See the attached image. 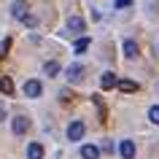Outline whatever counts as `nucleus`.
Wrapping results in <instances>:
<instances>
[{
	"label": "nucleus",
	"instance_id": "obj_1",
	"mask_svg": "<svg viewBox=\"0 0 159 159\" xmlns=\"http://www.w3.org/2000/svg\"><path fill=\"white\" fill-rule=\"evenodd\" d=\"M84 132H86V127H84V121H70L67 124V140H81L84 138Z\"/></svg>",
	"mask_w": 159,
	"mask_h": 159
},
{
	"label": "nucleus",
	"instance_id": "obj_2",
	"mask_svg": "<svg viewBox=\"0 0 159 159\" xmlns=\"http://www.w3.org/2000/svg\"><path fill=\"white\" fill-rule=\"evenodd\" d=\"M11 129H14V135H27V129H30V119L27 116H14V121H11Z\"/></svg>",
	"mask_w": 159,
	"mask_h": 159
},
{
	"label": "nucleus",
	"instance_id": "obj_3",
	"mask_svg": "<svg viewBox=\"0 0 159 159\" xmlns=\"http://www.w3.org/2000/svg\"><path fill=\"white\" fill-rule=\"evenodd\" d=\"M41 92H43V84L38 78H27L25 81V94L27 97H41Z\"/></svg>",
	"mask_w": 159,
	"mask_h": 159
},
{
	"label": "nucleus",
	"instance_id": "obj_4",
	"mask_svg": "<svg viewBox=\"0 0 159 159\" xmlns=\"http://www.w3.org/2000/svg\"><path fill=\"white\" fill-rule=\"evenodd\" d=\"M27 14H30V6H27V0H16V3L11 6V16H14V19H19V22H22V19H25Z\"/></svg>",
	"mask_w": 159,
	"mask_h": 159
},
{
	"label": "nucleus",
	"instance_id": "obj_5",
	"mask_svg": "<svg viewBox=\"0 0 159 159\" xmlns=\"http://www.w3.org/2000/svg\"><path fill=\"white\" fill-rule=\"evenodd\" d=\"M65 78H67V84H78V81L84 78V67L81 65H70L65 70Z\"/></svg>",
	"mask_w": 159,
	"mask_h": 159
},
{
	"label": "nucleus",
	"instance_id": "obj_6",
	"mask_svg": "<svg viewBox=\"0 0 159 159\" xmlns=\"http://www.w3.org/2000/svg\"><path fill=\"white\" fill-rule=\"evenodd\" d=\"M67 30H70L73 35H81L86 30V22L81 16H70V19H67Z\"/></svg>",
	"mask_w": 159,
	"mask_h": 159
},
{
	"label": "nucleus",
	"instance_id": "obj_7",
	"mask_svg": "<svg viewBox=\"0 0 159 159\" xmlns=\"http://www.w3.org/2000/svg\"><path fill=\"white\" fill-rule=\"evenodd\" d=\"M119 154H121V159H135V143L132 140H121L119 143Z\"/></svg>",
	"mask_w": 159,
	"mask_h": 159
},
{
	"label": "nucleus",
	"instance_id": "obj_8",
	"mask_svg": "<svg viewBox=\"0 0 159 159\" xmlns=\"http://www.w3.org/2000/svg\"><path fill=\"white\" fill-rule=\"evenodd\" d=\"M81 159H100V148H97V146H92V143L81 146Z\"/></svg>",
	"mask_w": 159,
	"mask_h": 159
},
{
	"label": "nucleus",
	"instance_id": "obj_9",
	"mask_svg": "<svg viewBox=\"0 0 159 159\" xmlns=\"http://www.w3.org/2000/svg\"><path fill=\"white\" fill-rule=\"evenodd\" d=\"M121 51H124V57H127V59H135V57H138V43L127 38V41L121 43Z\"/></svg>",
	"mask_w": 159,
	"mask_h": 159
},
{
	"label": "nucleus",
	"instance_id": "obj_10",
	"mask_svg": "<svg viewBox=\"0 0 159 159\" xmlns=\"http://www.w3.org/2000/svg\"><path fill=\"white\" fill-rule=\"evenodd\" d=\"M27 159H43V146L41 143H30L27 146Z\"/></svg>",
	"mask_w": 159,
	"mask_h": 159
},
{
	"label": "nucleus",
	"instance_id": "obj_11",
	"mask_svg": "<svg viewBox=\"0 0 159 159\" xmlns=\"http://www.w3.org/2000/svg\"><path fill=\"white\" fill-rule=\"evenodd\" d=\"M100 86L102 89H113V86H116V75L113 73H102L100 75Z\"/></svg>",
	"mask_w": 159,
	"mask_h": 159
},
{
	"label": "nucleus",
	"instance_id": "obj_12",
	"mask_svg": "<svg viewBox=\"0 0 159 159\" xmlns=\"http://www.w3.org/2000/svg\"><path fill=\"white\" fill-rule=\"evenodd\" d=\"M116 86L121 89V92H138V84H135V81H129V78H121V81H116Z\"/></svg>",
	"mask_w": 159,
	"mask_h": 159
},
{
	"label": "nucleus",
	"instance_id": "obj_13",
	"mask_svg": "<svg viewBox=\"0 0 159 159\" xmlns=\"http://www.w3.org/2000/svg\"><path fill=\"white\" fill-rule=\"evenodd\" d=\"M43 73L49 75V78H51V75H57L59 73V62H57V59H49V62L43 65Z\"/></svg>",
	"mask_w": 159,
	"mask_h": 159
},
{
	"label": "nucleus",
	"instance_id": "obj_14",
	"mask_svg": "<svg viewBox=\"0 0 159 159\" xmlns=\"http://www.w3.org/2000/svg\"><path fill=\"white\" fill-rule=\"evenodd\" d=\"M0 92H3V94H14V81H11L8 75L0 78Z\"/></svg>",
	"mask_w": 159,
	"mask_h": 159
},
{
	"label": "nucleus",
	"instance_id": "obj_15",
	"mask_svg": "<svg viewBox=\"0 0 159 159\" xmlns=\"http://www.w3.org/2000/svg\"><path fill=\"white\" fill-rule=\"evenodd\" d=\"M89 43H92L89 38H78V41H75V46H73V51H75V54H84V51L89 49Z\"/></svg>",
	"mask_w": 159,
	"mask_h": 159
},
{
	"label": "nucleus",
	"instance_id": "obj_16",
	"mask_svg": "<svg viewBox=\"0 0 159 159\" xmlns=\"http://www.w3.org/2000/svg\"><path fill=\"white\" fill-rule=\"evenodd\" d=\"M22 25H25V27H30V30H33V27H38V16H35V14H27V16L22 19Z\"/></svg>",
	"mask_w": 159,
	"mask_h": 159
},
{
	"label": "nucleus",
	"instance_id": "obj_17",
	"mask_svg": "<svg viewBox=\"0 0 159 159\" xmlns=\"http://www.w3.org/2000/svg\"><path fill=\"white\" fill-rule=\"evenodd\" d=\"M148 119L154 121V124H159V105H151L148 108Z\"/></svg>",
	"mask_w": 159,
	"mask_h": 159
},
{
	"label": "nucleus",
	"instance_id": "obj_18",
	"mask_svg": "<svg viewBox=\"0 0 159 159\" xmlns=\"http://www.w3.org/2000/svg\"><path fill=\"white\" fill-rule=\"evenodd\" d=\"M92 100H94V105H97V111H100V119H105V105H102V100L97 97V94H94Z\"/></svg>",
	"mask_w": 159,
	"mask_h": 159
},
{
	"label": "nucleus",
	"instance_id": "obj_19",
	"mask_svg": "<svg viewBox=\"0 0 159 159\" xmlns=\"http://www.w3.org/2000/svg\"><path fill=\"white\" fill-rule=\"evenodd\" d=\"M132 6V0H116V8H129Z\"/></svg>",
	"mask_w": 159,
	"mask_h": 159
},
{
	"label": "nucleus",
	"instance_id": "obj_20",
	"mask_svg": "<svg viewBox=\"0 0 159 159\" xmlns=\"http://www.w3.org/2000/svg\"><path fill=\"white\" fill-rule=\"evenodd\" d=\"M8 46H11V41H8V38H6V41L0 43V57H3V54H6V51H8Z\"/></svg>",
	"mask_w": 159,
	"mask_h": 159
},
{
	"label": "nucleus",
	"instance_id": "obj_21",
	"mask_svg": "<svg viewBox=\"0 0 159 159\" xmlns=\"http://www.w3.org/2000/svg\"><path fill=\"white\" fill-rule=\"evenodd\" d=\"M8 116V113H6V105H3V102H0V121H3V119Z\"/></svg>",
	"mask_w": 159,
	"mask_h": 159
}]
</instances>
